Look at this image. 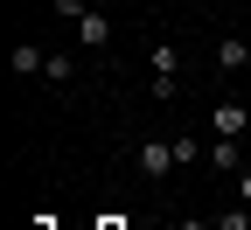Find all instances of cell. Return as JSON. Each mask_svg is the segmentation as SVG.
Instances as JSON below:
<instances>
[{"label": "cell", "mask_w": 251, "mask_h": 230, "mask_svg": "<svg viewBox=\"0 0 251 230\" xmlns=\"http://www.w3.org/2000/svg\"><path fill=\"white\" fill-rule=\"evenodd\" d=\"M237 195H244V203H251V168H237Z\"/></svg>", "instance_id": "11"}, {"label": "cell", "mask_w": 251, "mask_h": 230, "mask_svg": "<svg viewBox=\"0 0 251 230\" xmlns=\"http://www.w3.org/2000/svg\"><path fill=\"white\" fill-rule=\"evenodd\" d=\"M98 230H126V223H112V216H105V223H98Z\"/></svg>", "instance_id": "12"}, {"label": "cell", "mask_w": 251, "mask_h": 230, "mask_svg": "<svg viewBox=\"0 0 251 230\" xmlns=\"http://www.w3.org/2000/svg\"><path fill=\"white\" fill-rule=\"evenodd\" d=\"M42 63H49V49H35V42H21V49H14V70H21V77H35Z\"/></svg>", "instance_id": "7"}, {"label": "cell", "mask_w": 251, "mask_h": 230, "mask_svg": "<svg viewBox=\"0 0 251 230\" xmlns=\"http://www.w3.org/2000/svg\"><path fill=\"white\" fill-rule=\"evenodd\" d=\"M77 42H84V49H105V42H112V14L84 7V21H77Z\"/></svg>", "instance_id": "3"}, {"label": "cell", "mask_w": 251, "mask_h": 230, "mask_svg": "<svg viewBox=\"0 0 251 230\" xmlns=\"http://www.w3.org/2000/svg\"><path fill=\"white\" fill-rule=\"evenodd\" d=\"M56 21H84V0H56Z\"/></svg>", "instance_id": "10"}, {"label": "cell", "mask_w": 251, "mask_h": 230, "mask_svg": "<svg viewBox=\"0 0 251 230\" xmlns=\"http://www.w3.org/2000/svg\"><path fill=\"white\" fill-rule=\"evenodd\" d=\"M209 7H230V0H209Z\"/></svg>", "instance_id": "13"}, {"label": "cell", "mask_w": 251, "mask_h": 230, "mask_svg": "<svg viewBox=\"0 0 251 230\" xmlns=\"http://www.w3.org/2000/svg\"><path fill=\"white\" fill-rule=\"evenodd\" d=\"M133 160H140V175H147V181H161V175L175 168V140H168V133H153V140H140Z\"/></svg>", "instance_id": "1"}, {"label": "cell", "mask_w": 251, "mask_h": 230, "mask_svg": "<svg viewBox=\"0 0 251 230\" xmlns=\"http://www.w3.org/2000/svg\"><path fill=\"white\" fill-rule=\"evenodd\" d=\"M202 160H209V168H224V175H237V140H224V133H216Z\"/></svg>", "instance_id": "6"}, {"label": "cell", "mask_w": 251, "mask_h": 230, "mask_svg": "<svg viewBox=\"0 0 251 230\" xmlns=\"http://www.w3.org/2000/svg\"><path fill=\"white\" fill-rule=\"evenodd\" d=\"M209 126H216V133H224V140H237L244 126H251V112L237 105V98H224V105H209Z\"/></svg>", "instance_id": "2"}, {"label": "cell", "mask_w": 251, "mask_h": 230, "mask_svg": "<svg viewBox=\"0 0 251 230\" xmlns=\"http://www.w3.org/2000/svg\"><path fill=\"white\" fill-rule=\"evenodd\" d=\"M147 70H153V77H175V70H181V49H175V42H153V49H147Z\"/></svg>", "instance_id": "5"}, {"label": "cell", "mask_w": 251, "mask_h": 230, "mask_svg": "<svg viewBox=\"0 0 251 230\" xmlns=\"http://www.w3.org/2000/svg\"><path fill=\"white\" fill-rule=\"evenodd\" d=\"M244 63H251V49H244L237 35H224V42H216V70H224V77H237Z\"/></svg>", "instance_id": "4"}, {"label": "cell", "mask_w": 251, "mask_h": 230, "mask_svg": "<svg viewBox=\"0 0 251 230\" xmlns=\"http://www.w3.org/2000/svg\"><path fill=\"white\" fill-rule=\"evenodd\" d=\"M202 153H209L202 140H188V133H175V168H196V160H202Z\"/></svg>", "instance_id": "8"}, {"label": "cell", "mask_w": 251, "mask_h": 230, "mask_svg": "<svg viewBox=\"0 0 251 230\" xmlns=\"http://www.w3.org/2000/svg\"><path fill=\"white\" fill-rule=\"evenodd\" d=\"M42 77H49V84H70V77H77V56H49Z\"/></svg>", "instance_id": "9"}]
</instances>
